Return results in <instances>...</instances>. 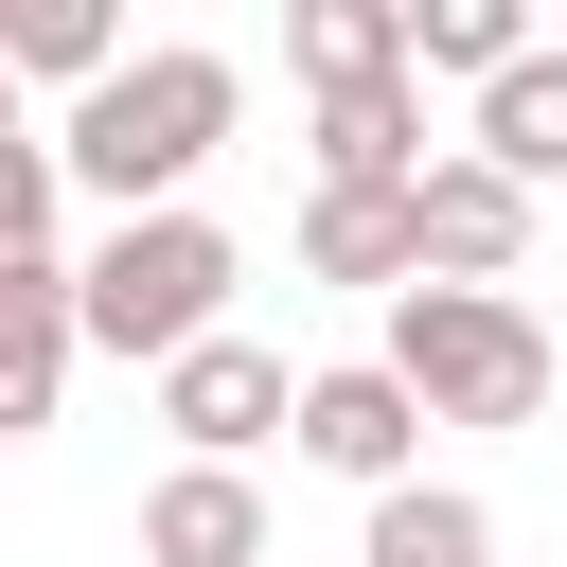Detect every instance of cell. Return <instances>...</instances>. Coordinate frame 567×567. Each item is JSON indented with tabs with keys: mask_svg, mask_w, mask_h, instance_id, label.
Instances as JSON below:
<instances>
[{
	"mask_svg": "<svg viewBox=\"0 0 567 567\" xmlns=\"http://www.w3.org/2000/svg\"><path fill=\"white\" fill-rule=\"evenodd\" d=\"M230 124H248V71L195 53V35H159V53H124V71L53 124V159H71V177L106 195V230H124V213H195V159H213Z\"/></svg>",
	"mask_w": 567,
	"mask_h": 567,
	"instance_id": "1",
	"label": "cell"
},
{
	"mask_svg": "<svg viewBox=\"0 0 567 567\" xmlns=\"http://www.w3.org/2000/svg\"><path fill=\"white\" fill-rule=\"evenodd\" d=\"M390 372L425 390V425H549V319L514 284H408Z\"/></svg>",
	"mask_w": 567,
	"mask_h": 567,
	"instance_id": "2",
	"label": "cell"
},
{
	"mask_svg": "<svg viewBox=\"0 0 567 567\" xmlns=\"http://www.w3.org/2000/svg\"><path fill=\"white\" fill-rule=\"evenodd\" d=\"M195 337H230V230L213 213H124L106 248H89V354H195Z\"/></svg>",
	"mask_w": 567,
	"mask_h": 567,
	"instance_id": "3",
	"label": "cell"
},
{
	"mask_svg": "<svg viewBox=\"0 0 567 567\" xmlns=\"http://www.w3.org/2000/svg\"><path fill=\"white\" fill-rule=\"evenodd\" d=\"M301 461H319V478H354V496H408V478H425V390H408L390 354L301 372Z\"/></svg>",
	"mask_w": 567,
	"mask_h": 567,
	"instance_id": "4",
	"label": "cell"
},
{
	"mask_svg": "<svg viewBox=\"0 0 567 567\" xmlns=\"http://www.w3.org/2000/svg\"><path fill=\"white\" fill-rule=\"evenodd\" d=\"M159 425H177V461H248L266 425L301 443V372H284L266 337H195V354L159 372Z\"/></svg>",
	"mask_w": 567,
	"mask_h": 567,
	"instance_id": "5",
	"label": "cell"
},
{
	"mask_svg": "<svg viewBox=\"0 0 567 567\" xmlns=\"http://www.w3.org/2000/svg\"><path fill=\"white\" fill-rule=\"evenodd\" d=\"M408 213H425V284H514L532 266V177H496L478 142H443V177Z\"/></svg>",
	"mask_w": 567,
	"mask_h": 567,
	"instance_id": "6",
	"label": "cell"
},
{
	"mask_svg": "<svg viewBox=\"0 0 567 567\" xmlns=\"http://www.w3.org/2000/svg\"><path fill=\"white\" fill-rule=\"evenodd\" d=\"M425 177H443V142H425V71L319 106V195H425Z\"/></svg>",
	"mask_w": 567,
	"mask_h": 567,
	"instance_id": "7",
	"label": "cell"
},
{
	"mask_svg": "<svg viewBox=\"0 0 567 567\" xmlns=\"http://www.w3.org/2000/svg\"><path fill=\"white\" fill-rule=\"evenodd\" d=\"M142 567H266V478L248 461H177L142 496Z\"/></svg>",
	"mask_w": 567,
	"mask_h": 567,
	"instance_id": "8",
	"label": "cell"
},
{
	"mask_svg": "<svg viewBox=\"0 0 567 567\" xmlns=\"http://www.w3.org/2000/svg\"><path fill=\"white\" fill-rule=\"evenodd\" d=\"M301 266L408 301V284H425V213H408V195H301Z\"/></svg>",
	"mask_w": 567,
	"mask_h": 567,
	"instance_id": "9",
	"label": "cell"
},
{
	"mask_svg": "<svg viewBox=\"0 0 567 567\" xmlns=\"http://www.w3.org/2000/svg\"><path fill=\"white\" fill-rule=\"evenodd\" d=\"M284 53H301V89L337 106V89H390L408 71V0H301L284 18Z\"/></svg>",
	"mask_w": 567,
	"mask_h": 567,
	"instance_id": "10",
	"label": "cell"
},
{
	"mask_svg": "<svg viewBox=\"0 0 567 567\" xmlns=\"http://www.w3.org/2000/svg\"><path fill=\"white\" fill-rule=\"evenodd\" d=\"M354 567H496V514H478L461 478H408V496H372Z\"/></svg>",
	"mask_w": 567,
	"mask_h": 567,
	"instance_id": "11",
	"label": "cell"
},
{
	"mask_svg": "<svg viewBox=\"0 0 567 567\" xmlns=\"http://www.w3.org/2000/svg\"><path fill=\"white\" fill-rule=\"evenodd\" d=\"M478 159H496V177H532V195L567 177V53H532L514 89H478Z\"/></svg>",
	"mask_w": 567,
	"mask_h": 567,
	"instance_id": "12",
	"label": "cell"
},
{
	"mask_svg": "<svg viewBox=\"0 0 567 567\" xmlns=\"http://www.w3.org/2000/svg\"><path fill=\"white\" fill-rule=\"evenodd\" d=\"M408 71H478V89H514V71H532V18H514V0H408Z\"/></svg>",
	"mask_w": 567,
	"mask_h": 567,
	"instance_id": "13",
	"label": "cell"
},
{
	"mask_svg": "<svg viewBox=\"0 0 567 567\" xmlns=\"http://www.w3.org/2000/svg\"><path fill=\"white\" fill-rule=\"evenodd\" d=\"M18 71H53L71 106L124 71V35H106V0H18Z\"/></svg>",
	"mask_w": 567,
	"mask_h": 567,
	"instance_id": "14",
	"label": "cell"
}]
</instances>
